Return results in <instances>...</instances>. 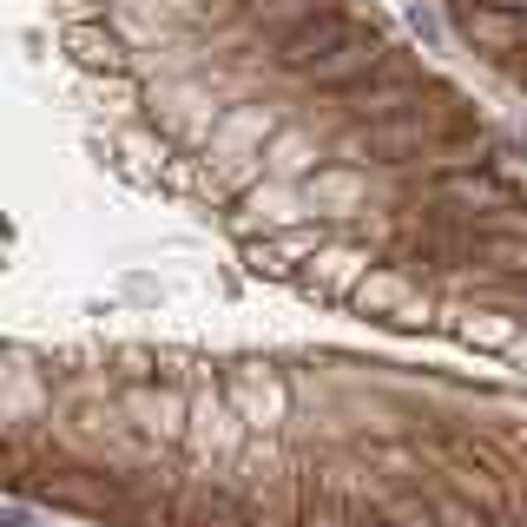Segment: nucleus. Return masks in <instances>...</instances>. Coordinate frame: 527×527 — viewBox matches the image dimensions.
I'll use <instances>...</instances> for the list:
<instances>
[{"label": "nucleus", "mask_w": 527, "mask_h": 527, "mask_svg": "<svg viewBox=\"0 0 527 527\" xmlns=\"http://www.w3.org/2000/svg\"><path fill=\"white\" fill-rule=\"evenodd\" d=\"M80 231L20 264L7 495L106 527H527V172L363 0H40Z\"/></svg>", "instance_id": "nucleus-1"}, {"label": "nucleus", "mask_w": 527, "mask_h": 527, "mask_svg": "<svg viewBox=\"0 0 527 527\" xmlns=\"http://www.w3.org/2000/svg\"><path fill=\"white\" fill-rule=\"evenodd\" d=\"M435 14L501 86L527 99V0H435Z\"/></svg>", "instance_id": "nucleus-2"}]
</instances>
